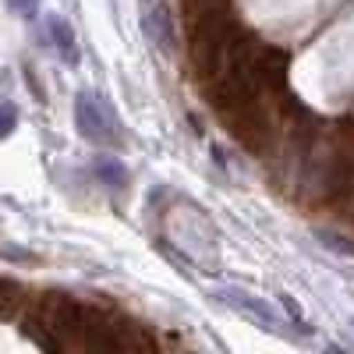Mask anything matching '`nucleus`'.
I'll return each mask as SVG.
<instances>
[{
	"mask_svg": "<svg viewBox=\"0 0 354 354\" xmlns=\"http://www.w3.org/2000/svg\"><path fill=\"white\" fill-rule=\"evenodd\" d=\"M82 326H85V301L61 290H46L32 301L25 319V330L46 351H68L82 347Z\"/></svg>",
	"mask_w": 354,
	"mask_h": 354,
	"instance_id": "obj_1",
	"label": "nucleus"
},
{
	"mask_svg": "<svg viewBox=\"0 0 354 354\" xmlns=\"http://www.w3.org/2000/svg\"><path fill=\"white\" fill-rule=\"evenodd\" d=\"M223 124L230 131V138L241 145V149L266 156L277 142V128H280V117L273 113L270 96H255L245 100L241 106H234L230 113H223Z\"/></svg>",
	"mask_w": 354,
	"mask_h": 354,
	"instance_id": "obj_2",
	"label": "nucleus"
},
{
	"mask_svg": "<svg viewBox=\"0 0 354 354\" xmlns=\"http://www.w3.org/2000/svg\"><path fill=\"white\" fill-rule=\"evenodd\" d=\"M75 124L82 131V138L96 142V145H121V131L106 103H100V96L82 93L75 100Z\"/></svg>",
	"mask_w": 354,
	"mask_h": 354,
	"instance_id": "obj_3",
	"label": "nucleus"
},
{
	"mask_svg": "<svg viewBox=\"0 0 354 354\" xmlns=\"http://www.w3.org/2000/svg\"><path fill=\"white\" fill-rule=\"evenodd\" d=\"M220 301L223 305H230V308H238L241 315H248V319H255L262 330H277L280 326V319L273 315V308L266 305L262 298H255V294H248V290H220Z\"/></svg>",
	"mask_w": 354,
	"mask_h": 354,
	"instance_id": "obj_4",
	"label": "nucleus"
},
{
	"mask_svg": "<svg viewBox=\"0 0 354 354\" xmlns=\"http://www.w3.org/2000/svg\"><path fill=\"white\" fill-rule=\"evenodd\" d=\"M46 28H50V36H53V46H57V53L64 57L68 64H75L78 61V43H75V28L64 21V18H50L46 21Z\"/></svg>",
	"mask_w": 354,
	"mask_h": 354,
	"instance_id": "obj_5",
	"label": "nucleus"
},
{
	"mask_svg": "<svg viewBox=\"0 0 354 354\" xmlns=\"http://www.w3.org/2000/svg\"><path fill=\"white\" fill-rule=\"evenodd\" d=\"M96 177L103 185H110V188H124L128 185V170L121 167V160H113V156H100L96 160Z\"/></svg>",
	"mask_w": 354,
	"mask_h": 354,
	"instance_id": "obj_6",
	"label": "nucleus"
},
{
	"mask_svg": "<svg viewBox=\"0 0 354 354\" xmlns=\"http://www.w3.org/2000/svg\"><path fill=\"white\" fill-rule=\"evenodd\" d=\"M21 305H25V287L0 277V315H15Z\"/></svg>",
	"mask_w": 354,
	"mask_h": 354,
	"instance_id": "obj_7",
	"label": "nucleus"
},
{
	"mask_svg": "<svg viewBox=\"0 0 354 354\" xmlns=\"http://www.w3.org/2000/svg\"><path fill=\"white\" fill-rule=\"evenodd\" d=\"M181 8H185V21H192V18H202V15L230 8V0H181Z\"/></svg>",
	"mask_w": 354,
	"mask_h": 354,
	"instance_id": "obj_8",
	"label": "nucleus"
},
{
	"mask_svg": "<svg viewBox=\"0 0 354 354\" xmlns=\"http://www.w3.org/2000/svg\"><path fill=\"white\" fill-rule=\"evenodd\" d=\"M149 32L156 36V43H163L167 50L174 46V32H170V18H167V11L163 8H156L153 15H149Z\"/></svg>",
	"mask_w": 354,
	"mask_h": 354,
	"instance_id": "obj_9",
	"label": "nucleus"
},
{
	"mask_svg": "<svg viewBox=\"0 0 354 354\" xmlns=\"http://www.w3.org/2000/svg\"><path fill=\"white\" fill-rule=\"evenodd\" d=\"M15 124H18V113H15V106L0 103V138H8V135L15 131Z\"/></svg>",
	"mask_w": 354,
	"mask_h": 354,
	"instance_id": "obj_10",
	"label": "nucleus"
},
{
	"mask_svg": "<svg viewBox=\"0 0 354 354\" xmlns=\"http://www.w3.org/2000/svg\"><path fill=\"white\" fill-rule=\"evenodd\" d=\"M8 4H11L18 15H25V18H32V15H36V0H8Z\"/></svg>",
	"mask_w": 354,
	"mask_h": 354,
	"instance_id": "obj_11",
	"label": "nucleus"
}]
</instances>
